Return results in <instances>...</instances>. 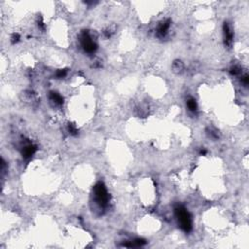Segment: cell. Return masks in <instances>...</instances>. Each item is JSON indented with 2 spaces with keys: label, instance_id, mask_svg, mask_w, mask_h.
<instances>
[{
  "label": "cell",
  "instance_id": "obj_1",
  "mask_svg": "<svg viewBox=\"0 0 249 249\" xmlns=\"http://www.w3.org/2000/svg\"><path fill=\"white\" fill-rule=\"evenodd\" d=\"M175 215H176L179 226L185 232H190L192 230V219L189 212L186 210L185 207L178 205L175 208Z\"/></svg>",
  "mask_w": 249,
  "mask_h": 249
},
{
  "label": "cell",
  "instance_id": "obj_2",
  "mask_svg": "<svg viewBox=\"0 0 249 249\" xmlns=\"http://www.w3.org/2000/svg\"><path fill=\"white\" fill-rule=\"evenodd\" d=\"M95 197L96 202L99 203L101 206H105L108 202V193L106 190L105 186L101 182H99L95 186Z\"/></svg>",
  "mask_w": 249,
  "mask_h": 249
},
{
  "label": "cell",
  "instance_id": "obj_3",
  "mask_svg": "<svg viewBox=\"0 0 249 249\" xmlns=\"http://www.w3.org/2000/svg\"><path fill=\"white\" fill-rule=\"evenodd\" d=\"M82 46L84 50L88 53H93L96 51V45L93 43V41L91 39V37L88 35V33H84L82 37Z\"/></svg>",
  "mask_w": 249,
  "mask_h": 249
},
{
  "label": "cell",
  "instance_id": "obj_4",
  "mask_svg": "<svg viewBox=\"0 0 249 249\" xmlns=\"http://www.w3.org/2000/svg\"><path fill=\"white\" fill-rule=\"evenodd\" d=\"M224 37H225V42L227 45H230L232 40V32L230 29V26L227 23H224Z\"/></svg>",
  "mask_w": 249,
  "mask_h": 249
},
{
  "label": "cell",
  "instance_id": "obj_5",
  "mask_svg": "<svg viewBox=\"0 0 249 249\" xmlns=\"http://www.w3.org/2000/svg\"><path fill=\"white\" fill-rule=\"evenodd\" d=\"M36 151V148L33 146V145H28L26 147H24L23 150V155L24 158H29L31 157L32 155L35 153Z\"/></svg>",
  "mask_w": 249,
  "mask_h": 249
},
{
  "label": "cell",
  "instance_id": "obj_6",
  "mask_svg": "<svg viewBox=\"0 0 249 249\" xmlns=\"http://www.w3.org/2000/svg\"><path fill=\"white\" fill-rule=\"evenodd\" d=\"M169 21H165L159 26L158 33L160 35H165L167 32V29H169Z\"/></svg>",
  "mask_w": 249,
  "mask_h": 249
},
{
  "label": "cell",
  "instance_id": "obj_7",
  "mask_svg": "<svg viewBox=\"0 0 249 249\" xmlns=\"http://www.w3.org/2000/svg\"><path fill=\"white\" fill-rule=\"evenodd\" d=\"M51 99L56 104H62V100H63L62 96H59V93H51Z\"/></svg>",
  "mask_w": 249,
  "mask_h": 249
},
{
  "label": "cell",
  "instance_id": "obj_8",
  "mask_svg": "<svg viewBox=\"0 0 249 249\" xmlns=\"http://www.w3.org/2000/svg\"><path fill=\"white\" fill-rule=\"evenodd\" d=\"M187 106L191 111H196V110H197V107H198L197 102H196V100L194 99H190L187 101Z\"/></svg>",
  "mask_w": 249,
  "mask_h": 249
},
{
  "label": "cell",
  "instance_id": "obj_9",
  "mask_svg": "<svg viewBox=\"0 0 249 249\" xmlns=\"http://www.w3.org/2000/svg\"><path fill=\"white\" fill-rule=\"evenodd\" d=\"M65 75H66V71L65 70H59L58 73H56V76H58L59 78H62V77H64Z\"/></svg>",
  "mask_w": 249,
  "mask_h": 249
},
{
  "label": "cell",
  "instance_id": "obj_10",
  "mask_svg": "<svg viewBox=\"0 0 249 249\" xmlns=\"http://www.w3.org/2000/svg\"><path fill=\"white\" fill-rule=\"evenodd\" d=\"M68 129H69V132H70L71 133H73V134H75L77 132V129H76V128L73 125H69Z\"/></svg>",
  "mask_w": 249,
  "mask_h": 249
},
{
  "label": "cell",
  "instance_id": "obj_11",
  "mask_svg": "<svg viewBox=\"0 0 249 249\" xmlns=\"http://www.w3.org/2000/svg\"><path fill=\"white\" fill-rule=\"evenodd\" d=\"M239 72H240V70H238V67H234L232 69V74H234V75H238Z\"/></svg>",
  "mask_w": 249,
  "mask_h": 249
},
{
  "label": "cell",
  "instance_id": "obj_12",
  "mask_svg": "<svg viewBox=\"0 0 249 249\" xmlns=\"http://www.w3.org/2000/svg\"><path fill=\"white\" fill-rule=\"evenodd\" d=\"M18 40H19V35L18 34H14L13 37H12V42L15 43V42H17Z\"/></svg>",
  "mask_w": 249,
  "mask_h": 249
}]
</instances>
